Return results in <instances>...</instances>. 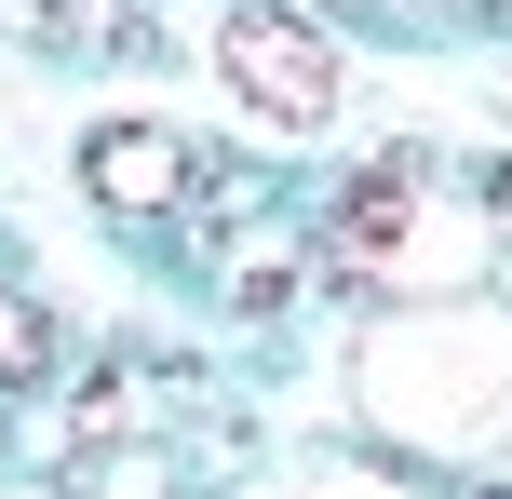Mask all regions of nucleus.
<instances>
[{
    "label": "nucleus",
    "instance_id": "f03ea898",
    "mask_svg": "<svg viewBox=\"0 0 512 499\" xmlns=\"http://www.w3.org/2000/svg\"><path fill=\"white\" fill-rule=\"evenodd\" d=\"M216 81L283 135H324L337 122V41L310 27V0H230L216 27Z\"/></svg>",
    "mask_w": 512,
    "mask_h": 499
},
{
    "label": "nucleus",
    "instance_id": "7ed1b4c3",
    "mask_svg": "<svg viewBox=\"0 0 512 499\" xmlns=\"http://www.w3.org/2000/svg\"><path fill=\"white\" fill-rule=\"evenodd\" d=\"M81 176H95V203H108V216H176L203 162H189V135H176V122H108L95 149H81Z\"/></svg>",
    "mask_w": 512,
    "mask_h": 499
},
{
    "label": "nucleus",
    "instance_id": "f257e3e1",
    "mask_svg": "<svg viewBox=\"0 0 512 499\" xmlns=\"http://www.w3.org/2000/svg\"><path fill=\"white\" fill-rule=\"evenodd\" d=\"M324 270H337L351 297H445V284H472V230H445L432 162H418V149H378V162L324 203Z\"/></svg>",
    "mask_w": 512,
    "mask_h": 499
},
{
    "label": "nucleus",
    "instance_id": "20e7f679",
    "mask_svg": "<svg viewBox=\"0 0 512 499\" xmlns=\"http://www.w3.org/2000/svg\"><path fill=\"white\" fill-rule=\"evenodd\" d=\"M41 41L54 54H108V41H149L135 0H41Z\"/></svg>",
    "mask_w": 512,
    "mask_h": 499
},
{
    "label": "nucleus",
    "instance_id": "39448f33",
    "mask_svg": "<svg viewBox=\"0 0 512 499\" xmlns=\"http://www.w3.org/2000/svg\"><path fill=\"white\" fill-rule=\"evenodd\" d=\"M27 378H54V324L27 297H0V392H27Z\"/></svg>",
    "mask_w": 512,
    "mask_h": 499
}]
</instances>
